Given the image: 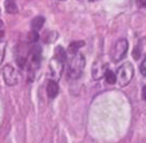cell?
Here are the masks:
<instances>
[{
  "mask_svg": "<svg viewBox=\"0 0 146 143\" xmlns=\"http://www.w3.org/2000/svg\"><path fill=\"white\" fill-rule=\"evenodd\" d=\"M84 63H86V59L82 54L78 52V54L72 55V58L68 62V68H67V75L70 79H78L83 74Z\"/></svg>",
  "mask_w": 146,
  "mask_h": 143,
  "instance_id": "6da1fadb",
  "label": "cell"
},
{
  "mask_svg": "<svg viewBox=\"0 0 146 143\" xmlns=\"http://www.w3.org/2000/svg\"><path fill=\"white\" fill-rule=\"evenodd\" d=\"M133 75H134V67L131 63H123L122 66H119L118 71H117V83L121 86V87H125L127 86L131 79H133Z\"/></svg>",
  "mask_w": 146,
  "mask_h": 143,
  "instance_id": "7a4b0ae2",
  "label": "cell"
},
{
  "mask_svg": "<svg viewBox=\"0 0 146 143\" xmlns=\"http://www.w3.org/2000/svg\"><path fill=\"white\" fill-rule=\"evenodd\" d=\"M43 24H44V18L43 16H36V18L32 19L31 27L34 31H39V30H42Z\"/></svg>",
  "mask_w": 146,
  "mask_h": 143,
  "instance_id": "ba28073f",
  "label": "cell"
},
{
  "mask_svg": "<svg viewBox=\"0 0 146 143\" xmlns=\"http://www.w3.org/2000/svg\"><path fill=\"white\" fill-rule=\"evenodd\" d=\"M105 78H106V83H109V84H114L117 82V76H115V74L113 71H106Z\"/></svg>",
  "mask_w": 146,
  "mask_h": 143,
  "instance_id": "7c38bea8",
  "label": "cell"
},
{
  "mask_svg": "<svg viewBox=\"0 0 146 143\" xmlns=\"http://www.w3.org/2000/svg\"><path fill=\"white\" fill-rule=\"evenodd\" d=\"M0 36H3V32H1V31H0Z\"/></svg>",
  "mask_w": 146,
  "mask_h": 143,
  "instance_id": "ffe728a7",
  "label": "cell"
},
{
  "mask_svg": "<svg viewBox=\"0 0 146 143\" xmlns=\"http://www.w3.org/2000/svg\"><path fill=\"white\" fill-rule=\"evenodd\" d=\"M4 48H5V44L4 43H0V63H1L3 56H4Z\"/></svg>",
  "mask_w": 146,
  "mask_h": 143,
  "instance_id": "2e32d148",
  "label": "cell"
},
{
  "mask_svg": "<svg viewBox=\"0 0 146 143\" xmlns=\"http://www.w3.org/2000/svg\"><path fill=\"white\" fill-rule=\"evenodd\" d=\"M106 71H107V64L106 63H103L101 59L95 60L94 64H93V79L99 80L102 76H105Z\"/></svg>",
  "mask_w": 146,
  "mask_h": 143,
  "instance_id": "8992f818",
  "label": "cell"
},
{
  "mask_svg": "<svg viewBox=\"0 0 146 143\" xmlns=\"http://www.w3.org/2000/svg\"><path fill=\"white\" fill-rule=\"evenodd\" d=\"M3 78H4L5 84H8V86L16 84L18 80H19L18 72L15 71V68H13L11 64L4 66V68H3Z\"/></svg>",
  "mask_w": 146,
  "mask_h": 143,
  "instance_id": "5b68a950",
  "label": "cell"
},
{
  "mask_svg": "<svg viewBox=\"0 0 146 143\" xmlns=\"http://www.w3.org/2000/svg\"><path fill=\"white\" fill-rule=\"evenodd\" d=\"M129 48V43L126 39H119V40L115 42V44L113 45V48L110 51V56L113 62H119L126 56Z\"/></svg>",
  "mask_w": 146,
  "mask_h": 143,
  "instance_id": "3957f363",
  "label": "cell"
},
{
  "mask_svg": "<svg viewBox=\"0 0 146 143\" xmlns=\"http://www.w3.org/2000/svg\"><path fill=\"white\" fill-rule=\"evenodd\" d=\"M5 11L8 14H16L18 12V5H16V1L15 0H5Z\"/></svg>",
  "mask_w": 146,
  "mask_h": 143,
  "instance_id": "30bf717a",
  "label": "cell"
},
{
  "mask_svg": "<svg viewBox=\"0 0 146 143\" xmlns=\"http://www.w3.org/2000/svg\"><path fill=\"white\" fill-rule=\"evenodd\" d=\"M3 27V23H1V20H0V28Z\"/></svg>",
  "mask_w": 146,
  "mask_h": 143,
  "instance_id": "d6986e66",
  "label": "cell"
},
{
  "mask_svg": "<svg viewBox=\"0 0 146 143\" xmlns=\"http://www.w3.org/2000/svg\"><path fill=\"white\" fill-rule=\"evenodd\" d=\"M28 60H30V67H32V70H36L39 67L40 60H42V47L39 44H35L31 47Z\"/></svg>",
  "mask_w": 146,
  "mask_h": 143,
  "instance_id": "277c9868",
  "label": "cell"
},
{
  "mask_svg": "<svg viewBox=\"0 0 146 143\" xmlns=\"http://www.w3.org/2000/svg\"><path fill=\"white\" fill-rule=\"evenodd\" d=\"M28 40L31 42V43H36V42L39 40V34H38V31H34V30H32V31L28 34Z\"/></svg>",
  "mask_w": 146,
  "mask_h": 143,
  "instance_id": "4fadbf2b",
  "label": "cell"
},
{
  "mask_svg": "<svg viewBox=\"0 0 146 143\" xmlns=\"http://www.w3.org/2000/svg\"><path fill=\"white\" fill-rule=\"evenodd\" d=\"M137 3L141 5V7H146V0H137Z\"/></svg>",
  "mask_w": 146,
  "mask_h": 143,
  "instance_id": "ac0fdd59",
  "label": "cell"
},
{
  "mask_svg": "<svg viewBox=\"0 0 146 143\" xmlns=\"http://www.w3.org/2000/svg\"><path fill=\"white\" fill-rule=\"evenodd\" d=\"M142 99L146 102V86H143V87H142Z\"/></svg>",
  "mask_w": 146,
  "mask_h": 143,
  "instance_id": "e0dca14e",
  "label": "cell"
},
{
  "mask_svg": "<svg viewBox=\"0 0 146 143\" xmlns=\"http://www.w3.org/2000/svg\"><path fill=\"white\" fill-rule=\"evenodd\" d=\"M91 1H95V0H91Z\"/></svg>",
  "mask_w": 146,
  "mask_h": 143,
  "instance_id": "44dd1931",
  "label": "cell"
},
{
  "mask_svg": "<svg viewBox=\"0 0 146 143\" xmlns=\"http://www.w3.org/2000/svg\"><path fill=\"white\" fill-rule=\"evenodd\" d=\"M59 92V86L55 80H48L47 83V95H48L51 99H54Z\"/></svg>",
  "mask_w": 146,
  "mask_h": 143,
  "instance_id": "52a82bcc",
  "label": "cell"
},
{
  "mask_svg": "<svg viewBox=\"0 0 146 143\" xmlns=\"http://www.w3.org/2000/svg\"><path fill=\"white\" fill-rule=\"evenodd\" d=\"M84 45V42L83 40H79V42H72L70 45H68V52L72 55L78 54V49L80 48V47H83Z\"/></svg>",
  "mask_w": 146,
  "mask_h": 143,
  "instance_id": "8fae6325",
  "label": "cell"
},
{
  "mask_svg": "<svg viewBox=\"0 0 146 143\" xmlns=\"http://www.w3.org/2000/svg\"><path fill=\"white\" fill-rule=\"evenodd\" d=\"M133 58L135 59V60H138V59L141 58V48L139 47H135V49H134V52H133Z\"/></svg>",
  "mask_w": 146,
  "mask_h": 143,
  "instance_id": "5bb4252c",
  "label": "cell"
},
{
  "mask_svg": "<svg viewBox=\"0 0 146 143\" xmlns=\"http://www.w3.org/2000/svg\"><path fill=\"white\" fill-rule=\"evenodd\" d=\"M139 71H141V74H142L143 76H146V58H145V60L142 62L141 67H139Z\"/></svg>",
  "mask_w": 146,
  "mask_h": 143,
  "instance_id": "9a60e30c",
  "label": "cell"
},
{
  "mask_svg": "<svg viewBox=\"0 0 146 143\" xmlns=\"http://www.w3.org/2000/svg\"><path fill=\"white\" fill-rule=\"evenodd\" d=\"M54 58L56 59V60H59V62L64 63L67 59V55H66V51L63 49V47H60V45H58L56 48H55V56Z\"/></svg>",
  "mask_w": 146,
  "mask_h": 143,
  "instance_id": "9c48e42d",
  "label": "cell"
}]
</instances>
